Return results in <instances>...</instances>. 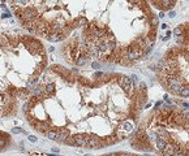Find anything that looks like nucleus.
<instances>
[{"mask_svg": "<svg viewBox=\"0 0 189 156\" xmlns=\"http://www.w3.org/2000/svg\"><path fill=\"white\" fill-rule=\"evenodd\" d=\"M11 7L30 33L50 42L64 39L68 33L82 26V44L70 47L69 61L83 65L89 56L129 64L118 47L110 29L115 18L127 13L149 11L146 0H9Z\"/></svg>", "mask_w": 189, "mask_h": 156, "instance_id": "nucleus-1", "label": "nucleus"}, {"mask_svg": "<svg viewBox=\"0 0 189 156\" xmlns=\"http://www.w3.org/2000/svg\"><path fill=\"white\" fill-rule=\"evenodd\" d=\"M162 72L163 85L172 94L188 98V47L185 44L177 52L175 48L168 51Z\"/></svg>", "mask_w": 189, "mask_h": 156, "instance_id": "nucleus-2", "label": "nucleus"}, {"mask_svg": "<svg viewBox=\"0 0 189 156\" xmlns=\"http://www.w3.org/2000/svg\"><path fill=\"white\" fill-rule=\"evenodd\" d=\"M146 2H150L157 9H159L162 12H170L176 8L180 0H146Z\"/></svg>", "mask_w": 189, "mask_h": 156, "instance_id": "nucleus-3", "label": "nucleus"}, {"mask_svg": "<svg viewBox=\"0 0 189 156\" xmlns=\"http://www.w3.org/2000/svg\"><path fill=\"white\" fill-rule=\"evenodd\" d=\"M157 147H158L159 150H164V148L167 147V142H166L163 138H158V139H157Z\"/></svg>", "mask_w": 189, "mask_h": 156, "instance_id": "nucleus-4", "label": "nucleus"}, {"mask_svg": "<svg viewBox=\"0 0 189 156\" xmlns=\"http://www.w3.org/2000/svg\"><path fill=\"white\" fill-rule=\"evenodd\" d=\"M56 134H57L56 131H52V130H51V131L47 133V137H48L50 139H56Z\"/></svg>", "mask_w": 189, "mask_h": 156, "instance_id": "nucleus-5", "label": "nucleus"}, {"mask_svg": "<svg viewBox=\"0 0 189 156\" xmlns=\"http://www.w3.org/2000/svg\"><path fill=\"white\" fill-rule=\"evenodd\" d=\"M5 144H7V139H4V138H0V148L4 147Z\"/></svg>", "mask_w": 189, "mask_h": 156, "instance_id": "nucleus-6", "label": "nucleus"}, {"mask_svg": "<svg viewBox=\"0 0 189 156\" xmlns=\"http://www.w3.org/2000/svg\"><path fill=\"white\" fill-rule=\"evenodd\" d=\"M12 131H13V133H16V134H17V133H24V130H22L21 127H15Z\"/></svg>", "mask_w": 189, "mask_h": 156, "instance_id": "nucleus-7", "label": "nucleus"}, {"mask_svg": "<svg viewBox=\"0 0 189 156\" xmlns=\"http://www.w3.org/2000/svg\"><path fill=\"white\" fill-rule=\"evenodd\" d=\"M29 140H30V142H33V143H35V142H37V137L30 135V137H29Z\"/></svg>", "mask_w": 189, "mask_h": 156, "instance_id": "nucleus-8", "label": "nucleus"}, {"mask_svg": "<svg viewBox=\"0 0 189 156\" xmlns=\"http://www.w3.org/2000/svg\"><path fill=\"white\" fill-rule=\"evenodd\" d=\"M120 156H132V155H129V153H121Z\"/></svg>", "mask_w": 189, "mask_h": 156, "instance_id": "nucleus-9", "label": "nucleus"}, {"mask_svg": "<svg viewBox=\"0 0 189 156\" xmlns=\"http://www.w3.org/2000/svg\"><path fill=\"white\" fill-rule=\"evenodd\" d=\"M106 156H115V155H112V153H111V155H106Z\"/></svg>", "mask_w": 189, "mask_h": 156, "instance_id": "nucleus-10", "label": "nucleus"}]
</instances>
